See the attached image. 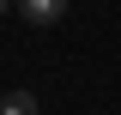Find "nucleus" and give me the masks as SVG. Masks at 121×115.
<instances>
[{
    "instance_id": "2",
    "label": "nucleus",
    "mask_w": 121,
    "mask_h": 115,
    "mask_svg": "<svg viewBox=\"0 0 121 115\" xmlns=\"http://www.w3.org/2000/svg\"><path fill=\"white\" fill-rule=\"evenodd\" d=\"M0 115H43V109H36V97H30V91H6Z\"/></svg>"
},
{
    "instance_id": "1",
    "label": "nucleus",
    "mask_w": 121,
    "mask_h": 115,
    "mask_svg": "<svg viewBox=\"0 0 121 115\" xmlns=\"http://www.w3.org/2000/svg\"><path fill=\"white\" fill-rule=\"evenodd\" d=\"M12 12H18V24H30V30H55L60 18H67V0H18Z\"/></svg>"
}]
</instances>
